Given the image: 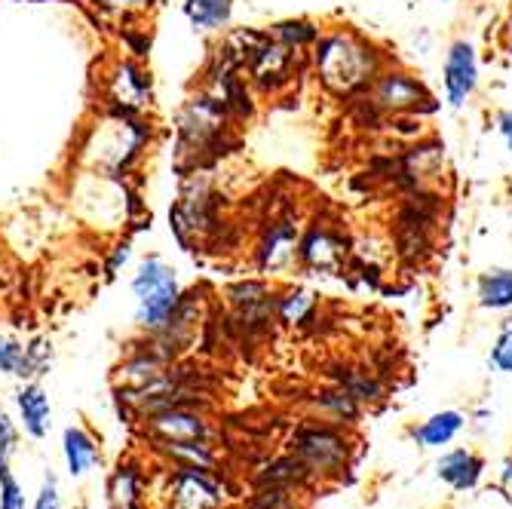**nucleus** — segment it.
Returning <instances> with one entry per match:
<instances>
[{
    "instance_id": "17",
    "label": "nucleus",
    "mask_w": 512,
    "mask_h": 509,
    "mask_svg": "<svg viewBox=\"0 0 512 509\" xmlns=\"http://www.w3.org/2000/svg\"><path fill=\"white\" fill-rule=\"evenodd\" d=\"M463 430V414L460 411H439L430 421H424L414 430V439L424 448H442Z\"/></svg>"
},
{
    "instance_id": "26",
    "label": "nucleus",
    "mask_w": 512,
    "mask_h": 509,
    "mask_svg": "<svg viewBox=\"0 0 512 509\" xmlns=\"http://www.w3.org/2000/svg\"><path fill=\"white\" fill-rule=\"evenodd\" d=\"M491 365L503 375H512V332H500L494 347H491Z\"/></svg>"
},
{
    "instance_id": "7",
    "label": "nucleus",
    "mask_w": 512,
    "mask_h": 509,
    "mask_svg": "<svg viewBox=\"0 0 512 509\" xmlns=\"http://www.w3.org/2000/svg\"><path fill=\"white\" fill-rule=\"evenodd\" d=\"M295 451L313 473H335L347 460V445L332 427H304L295 433Z\"/></svg>"
},
{
    "instance_id": "31",
    "label": "nucleus",
    "mask_w": 512,
    "mask_h": 509,
    "mask_svg": "<svg viewBox=\"0 0 512 509\" xmlns=\"http://www.w3.org/2000/svg\"><path fill=\"white\" fill-rule=\"evenodd\" d=\"M442 4H454V0H442Z\"/></svg>"
},
{
    "instance_id": "21",
    "label": "nucleus",
    "mask_w": 512,
    "mask_h": 509,
    "mask_svg": "<svg viewBox=\"0 0 512 509\" xmlns=\"http://www.w3.org/2000/svg\"><path fill=\"white\" fill-rule=\"evenodd\" d=\"M313 310V295L310 292H292L286 298H276V316L283 322H304L307 313Z\"/></svg>"
},
{
    "instance_id": "27",
    "label": "nucleus",
    "mask_w": 512,
    "mask_h": 509,
    "mask_svg": "<svg viewBox=\"0 0 512 509\" xmlns=\"http://www.w3.org/2000/svg\"><path fill=\"white\" fill-rule=\"evenodd\" d=\"M59 506H62V500H59V479H56L53 473H46L34 509H59Z\"/></svg>"
},
{
    "instance_id": "9",
    "label": "nucleus",
    "mask_w": 512,
    "mask_h": 509,
    "mask_svg": "<svg viewBox=\"0 0 512 509\" xmlns=\"http://www.w3.org/2000/svg\"><path fill=\"white\" fill-rule=\"evenodd\" d=\"M295 258L313 270H338L344 264V243L338 234H332V230L310 227L307 234L298 240Z\"/></svg>"
},
{
    "instance_id": "29",
    "label": "nucleus",
    "mask_w": 512,
    "mask_h": 509,
    "mask_svg": "<svg viewBox=\"0 0 512 509\" xmlns=\"http://www.w3.org/2000/svg\"><path fill=\"white\" fill-rule=\"evenodd\" d=\"M506 482H512V460H506V473H503Z\"/></svg>"
},
{
    "instance_id": "15",
    "label": "nucleus",
    "mask_w": 512,
    "mask_h": 509,
    "mask_svg": "<svg viewBox=\"0 0 512 509\" xmlns=\"http://www.w3.org/2000/svg\"><path fill=\"white\" fill-rule=\"evenodd\" d=\"M479 476H482V457L470 451H451L439 460V479H445L457 491L476 488Z\"/></svg>"
},
{
    "instance_id": "14",
    "label": "nucleus",
    "mask_w": 512,
    "mask_h": 509,
    "mask_svg": "<svg viewBox=\"0 0 512 509\" xmlns=\"http://www.w3.org/2000/svg\"><path fill=\"white\" fill-rule=\"evenodd\" d=\"M476 298L482 310H512V267H491L479 276Z\"/></svg>"
},
{
    "instance_id": "8",
    "label": "nucleus",
    "mask_w": 512,
    "mask_h": 509,
    "mask_svg": "<svg viewBox=\"0 0 512 509\" xmlns=\"http://www.w3.org/2000/svg\"><path fill=\"white\" fill-rule=\"evenodd\" d=\"M148 430L157 442H206L209 439V427L200 414L188 411V408H163L148 414Z\"/></svg>"
},
{
    "instance_id": "24",
    "label": "nucleus",
    "mask_w": 512,
    "mask_h": 509,
    "mask_svg": "<svg viewBox=\"0 0 512 509\" xmlns=\"http://www.w3.org/2000/svg\"><path fill=\"white\" fill-rule=\"evenodd\" d=\"M0 509H28L19 479L7 470L0 473Z\"/></svg>"
},
{
    "instance_id": "28",
    "label": "nucleus",
    "mask_w": 512,
    "mask_h": 509,
    "mask_svg": "<svg viewBox=\"0 0 512 509\" xmlns=\"http://www.w3.org/2000/svg\"><path fill=\"white\" fill-rule=\"evenodd\" d=\"M494 126H497V132H500V138H503V145L512 151V108H503V111H497V117H494Z\"/></svg>"
},
{
    "instance_id": "25",
    "label": "nucleus",
    "mask_w": 512,
    "mask_h": 509,
    "mask_svg": "<svg viewBox=\"0 0 512 509\" xmlns=\"http://www.w3.org/2000/svg\"><path fill=\"white\" fill-rule=\"evenodd\" d=\"M227 298L234 307H246V304H255L261 298H267V286L258 283V280H249V283H237L227 289Z\"/></svg>"
},
{
    "instance_id": "3",
    "label": "nucleus",
    "mask_w": 512,
    "mask_h": 509,
    "mask_svg": "<svg viewBox=\"0 0 512 509\" xmlns=\"http://www.w3.org/2000/svg\"><path fill=\"white\" fill-rule=\"evenodd\" d=\"M230 117L227 105L212 96V92H203V96L191 99L181 111V120H178V135H181V145L194 148L197 154L200 151H209L221 132H224V120Z\"/></svg>"
},
{
    "instance_id": "23",
    "label": "nucleus",
    "mask_w": 512,
    "mask_h": 509,
    "mask_svg": "<svg viewBox=\"0 0 512 509\" xmlns=\"http://www.w3.org/2000/svg\"><path fill=\"white\" fill-rule=\"evenodd\" d=\"M316 405H322L325 411H335L338 418H353L356 414V399L347 390H332V393H319Z\"/></svg>"
},
{
    "instance_id": "20",
    "label": "nucleus",
    "mask_w": 512,
    "mask_h": 509,
    "mask_svg": "<svg viewBox=\"0 0 512 509\" xmlns=\"http://www.w3.org/2000/svg\"><path fill=\"white\" fill-rule=\"evenodd\" d=\"M273 37L279 43H286L289 50H301V46L319 40V28L310 22H279V25H273Z\"/></svg>"
},
{
    "instance_id": "12",
    "label": "nucleus",
    "mask_w": 512,
    "mask_h": 509,
    "mask_svg": "<svg viewBox=\"0 0 512 509\" xmlns=\"http://www.w3.org/2000/svg\"><path fill=\"white\" fill-rule=\"evenodd\" d=\"M16 405H19V414H22V427L31 439H43L50 433V396L40 384H25L19 393H16Z\"/></svg>"
},
{
    "instance_id": "10",
    "label": "nucleus",
    "mask_w": 512,
    "mask_h": 509,
    "mask_svg": "<svg viewBox=\"0 0 512 509\" xmlns=\"http://www.w3.org/2000/svg\"><path fill=\"white\" fill-rule=\"evenodd\" d=\"M46 365H50V347L43 341H34L31 347L0 338V375H13V378H31L43 375Z\"/></svg>"
},
{
    "instance_id": "19",
    "label": "nucleus",
    "mask_w": 512,
    "mask_h": 509,
    "mask_svg": "<svg viewBox=\"0 0 512 509\" xmlns=\"http://www.w3.org/2000/svg\"><path fill=\"white\" fill-rule=\"evenodd\" d=\"M313 470L304 464L301 457H283V460H273L267 470L258 473V485L261 488H283V485H292V482H304Z\"/></svg>"
},
{
    "instance_id": "4",
    "label": "nucleus",
    "mask_w": 512,
    "mask_h": 509,
    "mask_svg": "<svg viewBox=\"0 0 512 509\" xmlns=\"http://www.w3.org/2000/svg\"><path fill=\"white\" fill-rule=\"evenodd\" d=\"M430 102L433 96L424 80L399 68H384L378 80L371 83V105L387 114H414L421 108H430Z\"/></svg>"
},
{
    "instance_id": "16",
    "label": "nucleus",
    "mask_w": 512,
    "mask_h": 509,
    "mask_svg": "<svg viewBox=\"0 0 512 509\" xmlns=\"http://www.w3.org/2000/svg\"><path fill=\"white\" fill-rule=\"evenodd\" d=\"M142 473L135 464H120L108 482L111 506L114 509H142Z\"/></svg>"
},
{
    "instance_id": "5",
    "label": "nucleus",
    "mask_w": 512,
    "mask_h": 509,
    "mask_svg": "<svg viewBox=\"0 0 512 509\" xmlns=\"http://www.w3.org/2000/svg\"><path fill=\"white\" fill-rule=\"evenodd\" d=\"M479 86V56L470 40H454L442 62V89L451 111H460Z\"/></svg>"
},
{
    "instance_id": "1",
    "label": "nucleus",
    "mask_w": 512,
    "mask_h": 509,
    "mask_svg": "<svg viewBox=\"0 0 512 509\" xmlns=\"http://www.w3.org/2000/svg\"><path fill=\"white\" fill-rule=\"evenodd\" d=\"M316 74L338 96H353V92L371 89L384 71V59L375 43L362 40L353 31H335L316 40Z\"/></svg>"
},
{
    "instance_id": "2",
    "label": "nucleus",
    "mask_w": 512,
    "mask_h": 509,
    "mask_svg": "<svg viewBox=\"0 0 512 509\" xmlns=\"http://www.w3.org/2000/svg\"><path fill=\"white\" fill-rule=\"evenodd\" d=\"M132 292L138 298V326H145L148 332H163L181 304V289L172 267H166L160 258H148L135 273Z\"/></svg>"
},
{
    "instance_id": "13",
    "label": "nucleus",
    "mask_w": 512,
    "mask_h": 509,
    "mask_svg": "<svg viewBox=\"0 0 512 509\" xmlns=\"http://www.w3.org/2000/svg\"><path fill=\"white\" fill-rule=\"evenodd\" d=\"M62 451H65L68 473H71L74 479L86 476L92 467L99 464V445H96V439H92L83 427H68V430H65Z\"/></svg>"
},
{
    "instance_id": "18",
    "label": "nucleus",
    "mask_w": 512,
    "mask_h": 509,
    "mask_svg": "<svg viewBox=\"0 0 512 509\" xmlns=\"http://www.w3.org/2000/svg\"><path fill=\"white\" fill-rule=\"evenodd\" d=\"M234 0H184V16L200 31H218L230 22Z\"/></svg>"
},
{
    "instance_id": "22",
    "label": "nucleus",
    "mask_w": 512,
    "mask_h": 509,
    "mask_svg": "<svg viewBox=\"0 0 512 509\" xmlns=\"http://www.w3.org/2000/svg\"><path fill=\"white\" fill-rule=\"evenodd\" d=\"M16 427L10 421V414L0 408V473H7L10 470V457L16 451Z\"/></svg>"
},
{
    "instance_id": "6",
    "label": "nucleus",
    "mask_w": 512,
    "mask_h": 509,
    "mask_svg": "<svg viewBox=\"0 0 512 509\" xmlns=\"http://www.w3.org/2000/svg\"><path fill=\"white\" fill-rule=\"evenodd\" d=\"M169 509H218L224 494L206 476V467H184L178 464L169 473Z\"/></svg>"
},
{
    "instance_id": "11",
    "label": "nucleus",
    "mask_w": 512,
    "mask_h": 509,
    "mask_svg": "<svg viewBox=\"0 0 512 509\" xmlns=\"http://www.w3.org/2000/svg\"><path fill=\"white\" fill-rule=\"evenodd\" d=\"M295 252H298V230L289 224V221H276L270 224L267 237L261 240V249H258V264L261 270H283L295 261Z\"/></svg>"
},
{
    "instance_id": "30",
    "label": "nucleus",
    "mask_w": 512,
    "mask_h": 509,
    "mask_svg": "<svg viewBox=\"0 0 512 509\" xmlns=\"http://www.w3.org/2000/svg\"><path fill=\"white\" fill-rule=\"evenodd\" d=\"M503 329H506V332H512V313H509V316L503 319Z\"/></svg>"
}]
</instances>
